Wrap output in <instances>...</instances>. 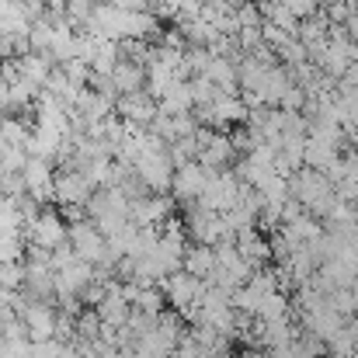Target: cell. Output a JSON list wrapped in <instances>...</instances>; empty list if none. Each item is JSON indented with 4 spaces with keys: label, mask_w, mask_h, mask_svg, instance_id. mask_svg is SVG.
Returning <instances> with one entry per match:
<instances>
[{
    "label": "cell",
    "mask_w": 358,
    "mask_h": 358,
    "mask_svg": "<svg viewBox=\"0 0 358 358\" xmlns=\"http://www.w3.org/2000/svg\"><path fill=\"white\" fill-rule=\"evenodd\" d=\"M21 237H24V243H31V247L59 250L63 243H70V227H66V220L56 209H42V216L35 223H28Z\"/></svg>",
    "instance_id": "6da1fadb"
},
{
    "label": "cell",
    "mask_w": 358,
    "mask_h": 358,
    "mask_svg": "<svg viewBox=\"0 0 358 358\" xmlns=\"http://www.w3.org/2000/svg\"><path fill=\"white\" fill-rule=\"evenodd\" d=\"M94 192H98V185H94L91 174H84L77 167H59L56 171V202H59V209L63 206H84L87 209Z\"/></svg>",
    "instance_id": "7a4b0ae2"
},
{
    "label": "cell",
    "mask_w": 358,
    "mask_h": 358,
    "mask_svg": "<svg viewBox=\"0 0 358 358\" xmlns=\"http://www.w3.org/2000/svg\"><path fill=\"white\" fill-rule=\"evenodd\" d=\"M164 299L174 306V310H185L192 313L195 306H202V296H206V282L188 275V271H174L171 278H164Z\"/></svg>",
    "instance_id": "3957f363"
},
{
    "label": "cell",
    "mask_w": 358,
    "mask_h": 358,
    "mask_svg": "<svg viewBox=\"0 0 358 358\" xmlns=\"http://www.w3.org/2000/svg\"><path fill=\"white\" fill-rule=\"evenodd\" d=\"M115 115H119L125 125H136V129H150L157 115H160V105L150 91H132V94H122L115 101Z\"/></svg>",
    "instance_id": "277c9868"
},
{
    "label": "cell",
    "mask_w": 358,
    "mask_h": 358,
    "mask_svg": "<svg viewBox=\"0 0 358 358\" xmlns=\"http://www.w3.org/2000/svg\"><path fill=\"white\" fill-rule=\"evenodd\" d=\"M21 178H24V192H28L38 206L56 202V171H52L49 160H35V157H31V160L24 164Z\"/></svg>",
    "instance_id": "5b68a950"
},
{
    "label": "cell",
    "mask_w": 358,
    "mask_h": 358,
    "mask_svg": "<svg viewBox=\"0 0 358 358\" xmlns=\"http://www.w3.org/2000/svg\"><path fill=\"white\" fill-rule=\"evenodd\" d=\"M216 171H206L199 160H192V164H181L178 171H174V199H181V202H199L202 195H206V188H209V178H213Z\"/></svg>",
    "instance_id": "8992f818"
},
{
    "label": "cell",
    "mask_w": 358,
    "mask_h": 358,
    "mask_svg": "<svg viewBox=\"0 0 358 358\" xmlns=\"http://www.w3.org/2000/svg\"><path fill=\"white\" fill-rule=\"evenodd\" d=\"M94 310H98V317H101V324H105V327H115V331H122V327L129 324V317H132V303L125 299L119 278L108 285V296H105V299H101Z\"/></svg>",
    "instance_id": "52a82bcc"
},
{
    "label": "cell",
    "mask_w": 358,
    "mask_h": 358,
    "mask_svg": "<svg viewBox=\"0 0 358 358\" xmlns=\"http://www.w3.org/2000/svg\"><path fill=\"white\" fill-rule=\"evenodd\" d=\"M234 243H237L240 257H243L254 271H261V268L268 264V257H271V243L257 234V227H250V230L237 234V237H234Z\"/></svg>",
    "instance_id": "ba28073f"
},
{
    "label": "cell",
    "mask_w": 358,
    "mask_h": 358,
    "mask_svg": "<svg viewBox=\"0 0 358 358\" xmlns=\"http://www.w3.org/2000/svg\"><path fill=\"white\" fill-rule=\"evenodd\" d=\"M52 66H56V63H52L45 52H28V56H21V59H17V77L45 91V80H49Z\"/></svg>",
    "instance_id": "9c48e42d"
},
{
    "label": "cell",
    "mask_w": 358,
    "mask_h": 358,
    "mask_svg": "<svg viewBox=\"0 0 358 358\" xmlns=\"http://www.w3.org/2000/svg\"><path fill=\"white\" fill-rule=\"evenodd\" d=\"M181 271H188V275L209 282L213 271H216V247H206V243L188 247V250H185V268H181Z\"/></svg>",
    "instance_id": "30bf717a"
},
{
    "label": "cell",
    "mask_w": 358,
    "mask_h": 358,
    "mask_svg": "<svg viewBox=\"0 0 358 358\" xmlns=\"http://www.w3.org/2000/svg\"><path fill=\"white\" fill-rule=\"evenodd\" d=\"M112 84H115L119 98L122 94H132V91H146V66L122 59L119 66H115V73H112Z\"/></svg>",
    "instance_id": "8fae6325"
},
{
    "label": "cell",
    "mask_w": 358,
    "mask_h": 358,
    "mask_svg": "<svg viewBox=\"0 0 358 358\" xmlns=\"http://www.w3.org/2000/svg\"><path fill=\"white\" fill-rule=\"evenodd\" d=\"M0 289H7V292L24 289V261H3L0 264Z\"/></svg>",
    "instance_id": "7c38bea8"
},
{
    "label": "cell",
    "mask_w": 358,
    "mask_h": 358,
    "mask_svg": "<svg viewBox=\"0 0 358 358\" xmlns=\"http://www.w3.org/2000/svg\"><path fill=\"white\" fill-rule=\"evenodd\" d=\"M63 7H66V17H70V24L80 31L91 17H94V7H98V0H63Z\"/></svg>",
    "instance_id": "4fadbf2b"
},
{
    "label": "cell",
    "mask_w": 358,
    "mask_h": 358,
    "mask_svg": "<svg viewBox=\"0 0 358 358\" xmlns=\"http://www.w3.org/2000/svg\"><path fill=\"white\" fill-rule=\"evenodd\" d=\"M63 73H66L77 87H87V84H91V77H94V70H91L84 59H70V63H63Z\"/></svg>",
    "instance_id": "5bb4252c"
},
{
    "label": "cell",
    "mask_w": 358,
    "mask_h": 358,
    "mask_svg": "<svg viewBox=\"0 0 358 358\" xmlns=\"http://www.w3.org/2000/svg\"><path fill=\"white\" fill-rule=\"evenodd\" d=\"M101 3H112L122 10H150V0H101Z\"/></svg>",
    "instance_id": "9a60e30c"
},
{
    "label": "cell",
    "mask_w": 358,
    "mask_h": 358,
    "mask_svg": "<svg viewBox=\"0 0 358 358\" xmlns=\"http://www.w3.org/2000/svg\"><path fill=\"white\" fill-rule=\"evenodd\" d=\"M345 84H352V87H358V59L348 66V73H345Z\"/></svg>",
    "instance_id": "2e32d148"
}]
</instances>
